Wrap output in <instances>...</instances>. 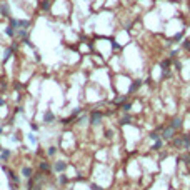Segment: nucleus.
I'll list each match as a JSON object with an SVG mask.
<instances>
[{"instance_id":"1","label":"nucleus","mask_w":190,"mask_h":190,"mask_svg":"<svg viewBox=\"0 0 190 190\" xmlns=\"http://www.w3.org/2000/svg\"><path fill=\"white\" fill-rule=\"evenodd\" d=\"M59 148H60V152H63L67 155H70L73 150H77V132L72 127H67L63 132H60Z\"/></svg>"},{"instance_id":"2","label":"nucleus","mask_w":190,"mask_h":190,"mask_svg":"<svg viewBox=\"0 0 190 190\" xmlns=\"http://www.w3.org/2000/svg\"><path fill=\"white\" fill-rule=\"evenodd\" d=\"M168 143H170L172 150L175 152H188L190 150V132H177V135Z\"/></svg>"},{"instance_id":"3","label":"nucleus","mask_w":190,"mask_h":190,"mask_svg":"<svg viewBox=\"0 0 190 190\" xmlns=\"http://www.w3.org/2000/svg\"><path fill=\"white\" fill-rule=\"evenodd\" d=\"M68 167H70V163L67 162V160H62V158H55L53 162H52V172L57 175L60 174H67Z\"/></svg>"},{"instance_id":"4","label":"nucleus","mask_w":190,"mask_h":190,"mask_svg":"<svg viewBox=\"0 0 190 190\" xmlns=\"http://www.w3.org/2000/svg\"><path fill=\"white\" fill-rule=\"evenodd\" d=\"M42 125H45V127H52V125H55V122H57V115H55V112L52 110L50 107H47L44 110V113H42Z\"/></svg>"},{"instance_id":"5","label":"nucleus","mask_w":190,"mask_h":190,"mask_svg":"<svg viewBox=\"0 0 190 190\" xmlns=\"http://www.w3.org/2000/svg\"><path fill=\"white\" fill-rule=\"evenodd\" d=\"M167 125H170L172 128L177 130V132H182L183 130V115L182 113H175V115H172V117H168Z\"/></svg>"},{"instance_id":"6","label":"nucleus","mask_w":190,"mask_h":190,"mask_svg":"<svg viewBox=\"0 0 190 190\" xmlns=\"http://www.w3.org/2000/svg\"><path fill=\"white\" fill-rule=\"evenodd\" d=\"M175 135H177V130H174L170 125H167V123H165V127H163L162 132H160V139H162L165 143H168V142H170V140L175 137Z\"/></svg>"},{"instance_id":"7","label":"nucleus","mask_w":190,"mask_h":190,"mask_svg":"<svg viewBox=\"0 0 190 190\" xmlns=\"http://www.w3.org/2000/svg\"><path fill=\"white\" fill-rule=\"evenodd\" d=\"M18 175H20L22 178H27V180H30V178L35 175V168H33L32 165H27V163H24V165L20 167Z\"/></svg>"},{"instance_id":"8","label":"nucleus","mask_w":190,"mask_h":190,"mask_svg":"<svg viewBox=\"0 0 190 190\" xmlns=\"http://www.w3.org/2000/svg\"><path fill=\"white\" fill-rule=\"evenodd\" d=\"M37 168H39V172H42V174H47V175H52V174H53V172H52V162H48L47 158L39 160Z\"/></svg>"},{"instance_id":"9","label":"nucleus","mask_w":190,"mask_h":190,"mask_svg":"<svg viewBox=\"0 0 190 190\" xmlns=\"http://www.w3.org/2000/svg\"><path fill=\"white\" fill-rule=\"evenodd\" d=\"M119 125L125 127V125H134V115L132 113H127V112H122L119 119Z\"/></svg>"},{"instance_id":"10","label":"nucleus","mask_w":190,"mask_h":190,"mask_svg":"<svg viewBox=\"0 0 190 190\" xmlns=\"http://www.w3.org/2000/svg\"><path fill=\"white\" fill-rule=\"evenodd\" d=\"M0 13H2V17H5V18H12V12H10V5H8V2H2L0 4Z\"/></svg>"},{"instance_id":"11","label":"nucleus","mask_w":190,"mask_h":190,"mask_svg":"<svg viewBox=\"0 0 190 190\" xmlns=\"http://www.w3.org/2000/svg\"><path fill=\"white\" fill-rule=\"evenodd\" d=\"M60 152V148H59V145H50V147H47L45 148V155H47L48 158H53L57 154Z\"/></svg>"},{"instance_id":"12","label":"nucleus","mask_w":190,"mask_h":190,"mask_svg":"<svg viewBox=\"0 0 190 190\" xmlns=\"http://www.w3.org/2000/svg\"><path fill=\"white\" fill-rule=\"evenodd\" d=\"M10 158H12V150L10 148H4V150L0 152V160L2 162H8Z\"/></svg>"},{"instance_id":"13","label":"nucleus","mask_w":190,"mask_h":190,"mask_svg":"<svg viewBox=\"0 0 190 190\" xmlns=\"http://www.w3.org/2000/svg\"><path fill=\"white\" fill-rule=\"evenodd\" d=\"M25 137H27V140L28 142L32 143V145H35V143H39V140H40V137L37 134H33V132H30V134H27L25 135Z\"/></svg>"},{"instance_id":"14","label":"nucleus","mask_w":190,"mask_h":190,"mask_svg":"<svg viewBox=\"0 0 190 190\" xmlns=\"http://www.w3.org/2000/svg\"><path fill=\"white\" fill-rule=\"evenodd\" d=\"M88 187H90V190H105L102 185H100V183L93 182V180H92V182H88Z\"/></svg>"},{"instance_id":"15","label":"nucleus","mask_w":190,"mask_h":190,"mask_svg":"<svg viewBox=\"0 0 190 190\" xmlns=\"http://www.w3.org/2000/svg\"><path fill=\"white\" fill-rule=\"evenodd\" d=\"M28 125H30V130L33 132V134H39V132H40V125L37 122H30Z\"/></svg>"}]
</instances>
